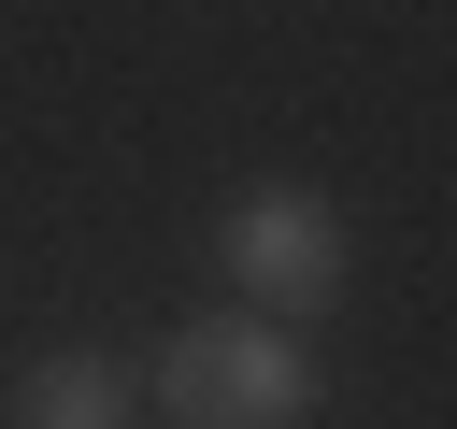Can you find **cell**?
Here are the masks:
<instances>
[{"instance_id":"6da1fadb","label":"cell","mask_w":457,"mask_h":429,"mask_svg":"<svg viewBox=\"0 0 457 429\" xmlns=\"http://www.w3.org/2000/svg\"><path fill=\"white\" fill-rule=\"evenodd\" d=\"M143 415H171V429H300L314 415V343L271 329V315H243V300H214V315H186L157 343Z\"/></svg>"},{"instance_id":"7a4b0ae2","label":"cell","mask_w":457,"mask_h":429,"mask_svg":"<svg viewBox=\"0 0 457 429\" xmlns=\"http://www.w3.org/2000/svg\"><path fill=\"white\" fill-rule=\"evenodd\" d=\"M214 272H228V300H243V315L314 329V315L357 286V229H343V200H328V186H243V200L214 214Z\"/></svg>"},{"instance_id":"3957f363","label":"cell","mask_w":457,"mask_h":429,"mask_svg":"<svg viewBox=\"0 0 457 429\" xmlns=\"http://www.w3.org/2000/svg\"><path fill=\"white\" fill-rule=\"evenodd\" d=\"M14 429H129L143 415V386H129V358L114 343H57V358H29L14 372V400H0Z\"/></svg>"}]
</instances>
